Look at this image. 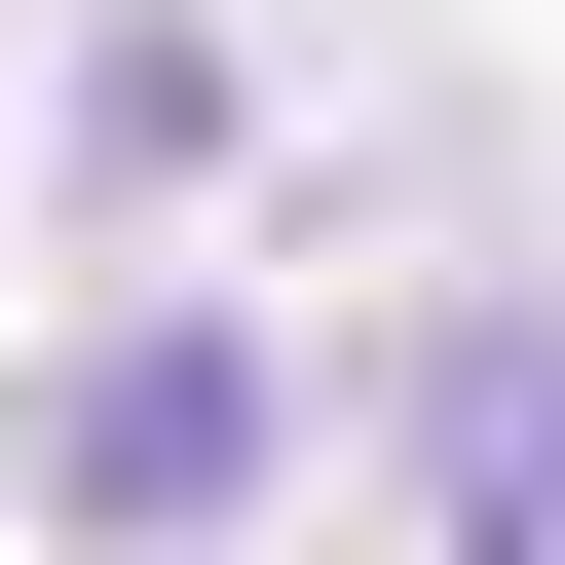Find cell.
I'll use <instances>...</instances> for the list:
<instances>
[{"label":"cell","mask_w":565,"mask_h":565,"mask_svg":"<svg viewBox=\"0 0 565 565\" xmlns=\"http://www.w3.org/2000/svg\"><path fill=\"white\" fill-rule=\"evenodd\" d=\"M226 490H264V377L226 340H114L76 377V527H226Z\"/></svg>","instance_id":"6da1fadb"},{"label":"cell","mask_w":565,"mask_h":565,"mask_svg":"<svg viewBox=\"0 0 565 565\" xmlns=\"http://www.w3.org/2000/svg\"><path fill=\"white\" fill-rule=\"evenodd\" d=\"M452 490H490V565H565V377H490V452H452Z\"/></svg>","instance_id":"7a4b0ae2"}]
</instances>
